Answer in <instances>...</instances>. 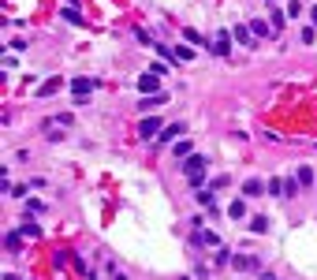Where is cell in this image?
I'll list each match as a JSON object with an SVG mask.
<instances>
[{
    "mask_svg": "<svg viewBox=\"0 0 317 280\" xmlns=\"http://www.w3.org/2000/svg\"><path fill=\"white\" fill-rule=\"evenodd\" d=\"M183 176H187V183L194 191L205 187V157H201V153H190V157L183 161Z\"/></svg>",
    "mask_w": 317,
    "mask_h": 280,
    "instance_id": "1",
    "label": "cell"
},
{
    "mask_svg": "<svg viewBox=\"0 0 317 280\" xmlns=\"http://www.w3.org/2000/svg\"><path fill=\"white\" fill-rule=\"evenodd\" d=\"M93 79H71V98H75V105H86L90 101V94H93Z\"/></svg>",
    "mask_w": 317,
    "mask_h": 280,
    "instance_id": "2",
    "label": "cell"
},
{
    "mask_svg": "<svg viewBox=\"0 0 317 280\" xmlns=\"http://www.w3.org/2000/svg\"><path fill=\"white\" fill-rule=\"evenodd\" d=\"M194 198H198V206L205 209L209 217H220V206H217V195H213V187H201V191H194Z\"/></svg>",
    "mask_w": 317,
    "mask_h": 280,
    "instance_id": "3",
    "label": "cell"
},
{
    "mask_svg": "<svg viewBox=\"0 0 317 280\" xmlns=\"http://www.w3.org/2000/svg\"><path fill=\"white\" fill-rule=\"evenodd\" d=\"M138 94H142V98L161 94V75H157V71H142V75H138Z\"/></svg>",
    "mask_w": 317,
    "mask_h": 280,
    "instance_id": "4",
    "label": "cell"
},
{
    "mask_svg": "<svg viewBox=\"0 0 317 280\" xmlns=\"http://www.w3.org/2000/svg\"><path fill=\"white\" fill-rule=\"evenodd\" d=\"M232 41H235V37H232V30H217V37L209 41V53L228 56V53H232Z\"/></svg>",
    "mask_w": 317,
    "mask_h": 280,
    "instance_id": "5",
    "label": "cell"
},
{
    "mask_svg": "<svg viewBox=\"0 0 317 280\" xmlns=\"http://www.w3.org/2000/svg\"><path fill=\"white\" fill-rule=\"evenodd\" d=\"M161 131H165V123H161V116H146V120L138 123V134H142V138H157Z\"/></svg>",
    "mask_w": 317,
    "mask_h": 280,
    "instance_id": "6",
    "label": "cell"
},
{
    "mask_svg": "<svg viewBox=\"0 0 317 280\" xmlns=\"http://www.w3.org/2000/svg\"><path fill=\"white\" fill-rule=\"evenodd\" d=\"M190 243H194V247H220V239H217V231L194 228V231H190Z\"/></svg>",
    "mask_w": 317,
    "mask_h": 280,
    "instance_id": "7",
    "label": "cell"
},
{
    "mask_svg": "<svg viewBox=\"0 0 317 280\" xmlns=\"http://www.w3.org/2000/svg\"><path fill=\"white\" fill-rule=\"evenodd\" d=\"M183 131H187L183 123H168V127L157 134V146H168V142H179V134H183Z\"/></svg>",
    "mask_w": 317,
    "mask_h": 280,
    "instance_id": "8",
    "label": "cell"
},
{
    "mask_svg": "<svg viewBox=\"0 0 317 280\" xmlns=\"http://www.w3.org/2000/svg\"><path fill=\"white\" fill-rule=\"evenodd\" d=\"M232 269H239V273H254V269H257V258H254V254H235V258H232Z\"/></svg>",
    "mask_w": 317,
    "mask_h": 280,
    "instance_id": "9",
    "label": "cell"
},
{
    "mask_svg": "<svg viewBox=\"0 0 317 280\" xmlns=\"http://www.w3.org/2000/svg\"><path fill=\"white\" fill-rule=\"evenodd\" d=\"M232 258H235V250H232V247H224V243H220V247L213 250V265H217V269L232 265Z\"/></svg>",
    "mask_w": 317,
    "mask_h": 280,
    "instance_id": "10",
    "label": "cell"
},
{
    "mask_svg": "<svg viewBox=\"0 0 317 280\" xmlns=\"http://www.w3.org/2000/svg\"><path fill=\"white\" fill-rule=\"evenodd\" d=\"M60 86H64V79H60V75H52V79H45L41 86H37V98H52Z\"/></svg>",
    "mask_w": 317,
    "mask_h": 280,
    "instance_id": "11",
    "label": "cell"
},
{
    "mask_svg": "<svg viewBox=\"0 0 317 280\" xmlns=\"http://www.w3.org/2000/svg\"><path fill=\"white\" fill-rule=\"evenodd\" d=\"M265 191H269V183H261V179H246V183H243V195H246V198H261Z\"/></svg>",
    "mask_w": 317,
    "mask_h": 280,
    "instance_id": "12",
    "label": "cell"
},
{
    "mask_svg": "<svg viewBox=\"0 0 317 280\" xmlns=\"http://www.w3.org/2000/svg\"><path fill=\"white\" fill-rule=\"evenodd\" d=\"M165 101H168V94H149V98L138 101V109H142V112H153V109H161Z\"/></svg>",
    "mask_w": 317,
    "mask_h": 280,
    "instance_id": "13",
    "label": "cell"
},
{
    "mask_svg": "<svg viewBox=\"0 0 317 280\" xmlns=\"http://www.w3.org/2000/svg\"><path fill=\"white\" fill-rule=\"evenodd\" d=\"M71 123H75L71 112H56V116H49V120H45V131H49V127H71Z\"/></svg>",
    "mask_w": 317,
    "mask_h": 280,
    "instance_id": "14",
    "label": "cell"
},
{
    "mask_svg": "<svg viewBox=\"0 0 317 280\" xmlns=\"http://www.w3.org/2000/svg\"><path fill=\"white\" fill-rule=\"evenodd\" d=\"M232 37H235L239 45H250V41H254V30H250V23H239L235 30H232Z\"/></svg>",
    "mask_w": 317,
    "mask_h": 280,
    "instance_id": "15",
    "label": "cell"
},
{
    "mask_svg": "<svg viewBox=\"0 0 317 280\" xmlns=\"http://www.w3.org/2000/svg\"><path fill=\"white\" fill-rule=\"evenodd\" d=\"M23 231H8V236H4V250H12V254H19V250H23Z\"/></svg>",
    "mask_w": 317,
    "mask_h": 280,
    "instance_id": "16",
    "label": "cell"
},
{
    "mask_svg": "<svg viewBox=\"0 0 317 280\" xmlns=\"http://www.w3.org/2000/svg\"><path fill=\"white\" fill-rule=\"evenodd\" d=\"M172 153H176V157H190V153H194V142H190V138L172 142Z\"/></svg>",
    "mask_w": 317,
    "mask_h": 280,
    "instance_id": "17",
    "label": "cell"
},
{
    "mask_svg": "<svg viewBox=\"0 0 317 280\" xmlns=\"http://www.w3.org/2000/svg\"><path fill=\"white\" fill-rule=\"evenodd\" d=\"M23 213H26V217L45 213V202H41V198H26V202H23Z\"/></svg>",
    "mask_w": 317,
    "mask_h": 280,
    "instance_id": "18",
    "label": "cell"
},
{
    "mask_svg": "<svg viewBox=\"0 0 317 280\" xmlns=\"http://www.w3.org/2000/svg\"><path fill=\"white\" fill-rule=\"evenodd\" d=\"M299 191H302L299 176H287V179H284V198H295V195H299Z\"/></svg>",
    "mask_w": 317,
    "mask_h": 280,
    "instance_id": "19",
    "label": "cell"
},
{
    "mask_svg": "<svg viewBox=\"0 0 317 280\" xmlns=\"http://www.w3.org/2000/svg\"><path fill=\"white\" fill-rule=\"evenodd\" d=\"M19 231H23L26 239H41V224H34V220H23V224H19Z\"/></svg>",
    "mask_w": 317,
    "mask_h": 280,
    "instance_id": "20",
    "label": "cell"
},
{
    "mask_svg": "<svg viewBox=\"0 0 317 280\" xmlns=\"http://www.w3.org/2000/svg\"><path fill=\"white\" fill-rule=\"evenodd\" d=\"M228 217H232V220H243V217H246V202H243V198H235L232 206H228Z\"/></svg>",
    "mask_w": 317,
    "mask_h": 280,
    "instance_id": "21",
    "label": "cell"
},
{
    "mask_svg": "<svg viewBox=\"0 0 317 280\" xmlns=\"http://www.w3.org/2000/svg\"><path fill=\"white\" fill-rule=\"evenodd\" d=\"M295 176H299V183H302V191H306V187H310V183L317 179V176H313V168H310V165H299V172H295Z\"/></svg>",
    "mask_w": 317,
    "mask_h": 280,
    "instance_id": "22",
    "label": "cell"
},
{
    "mask_svg": "<svg viewBox=\"0 0 317 280\" xmlns=\"http://www.w3.org/2000/svg\"><path fill=\"white\" fill-rule=\"evenodd\" d=\"M250 30H254V37H269V34H273V26L261 23V19H250Z\"/></svg>",
    "mask_w": 317,
    "mask_h": 280,
    "instance_id": "23",
    "label": "cell"
},
{
    "mask_svg": "<svg viewBox=\"0 0 317 280\" xmlns=\"http://www.w3.org/2000/svg\"><path fill=\"white\" fill-rule=\"evenodd\" d=\"M250 231L254 236H265L269 231V217H250Z\"/></svg>",
    "mask_w": 317,
    "mask_h": 280,
    "instance_id": "24",
    "label": "cell"
},
{
    "mask_svg": "<svg viewBox=\"0 0 317 280\" xmlns=\"http://www.w3.org/2000/svg\"><path fill=\"white\" fill-rule=\"evenodd\" d=\"M64 19H67V23H75V26H82V15H79V4H71V8H64Z\"/></svg>",
    "mask_w": 317,
    "mask_h": 280,
    "instance_id": "25",
    "label": "cell"
},
{
    "mask_svg": "<svg viewBox=\"0 0 317 280\" xmlns=\"http://www.w3.org/2000/svg\"><path fill=\"white\" fill-rule=\"evenodd\" d=\"M183 41H190V45H205V49H209V41H205L198 30H183Z\"/></svg>",
    "mask_w": 317,
    "mask_h": 280,
    "instance_id": "26",
    "label": "cell"
},
{
    "mask_svg": "<svg viewBox=\"0 0 317 280\" xmlns=\"http://www.w3.org/2000/svg\"><path fill=\"white\" fill-rule=\"evenodd\" d=\"M157 56H165L168 64H179V53H172L168 45H161V41H157Z\"/></svg>",
    "mask_w": 317,
    "mask_h": 280,
    "instance_id": "27",
    "label": "cell"
},
{
    "mask_svg": "<svg viewBox=\"0 0 317 280\" xmlns=\"http://www.w3.org/2000/svg\"><path fill=\"white\" fill-rule=\"evenodd\" d=\"M269 26L280 34V30H284V12H273V15H269Z\"/></svg>",
    "mask_w": 317,
    "mask_h": 280,
    "instance_id": "28",
    "label": "cell"
},
{
    "mask_svg": "<svg viewBox=\"0 0 317 280\" xmlns=\"http://www.w3.org/2000/svg\"><path fill=\"white\" fill-rule=\"evenodd\" d=\"M26 191H30V187H19V183H12L4 195H8V198H26Z\"/></svg>",
    "mask_w": 317,
    "mask_h": 280,
    "instance_id": "29",
    "label": "cell"
},
{
    "mask_svg": "<svg viewBox=\"0 0 317 280\" xmlns=\"http://www.w3.org/2000/svg\"><path fill=\"white\" fill-rule=\"evenodd\" d=\"M299 41H306V45H313V41H317V30H313V26H302V34H299Z\"/></svg>",
    "mask_w": 317,
    "mask_h": 280,
    "instance_id": "30",
    "label": "cell"
},
{
    "mask_svg": "<svg viewBox=\"0 0 317 280\" xmlns=\"http://www.w3.org/2000/svg\"><path fill=\"white\" fill-rule=\"evenodd\" d=\"M269 195H284V179H280V176L269 179Z\"/></svg>",
    "mask_w": 317,
    "mask_h": 280,
    "instance_id": "31",
    "label": "cell"
},
{
    "mask_svg": "<svg viewBox=\"0 0 317 280\" xmlns=\"http://www.w3.org/2000/svg\"><path fill=\"white\" fill-rule=\"evenodd\" d=\"M179 60H194V49H190V45H179Z\"/></svg>",
    "mask_w": 317,
    "mask_h": 280,
    "instance_id": "32",
    "label": "cell"
},
{
    "mask_svg": "<svg viewBox=\"0 0 317 280\" xmlns=\"http://www.w3.org/2000/svg\"><path fill=\"white\" fill-rule=\"evenodd\" d=\"M134 37H138V41H142V45H157V41H149V34H146V30H142V26H138V30H134Z\"/></svg>",
    "mask_w": 317,
    "mask_h": 280,
    "instance_id": "33",
    "label": "cell"
},
{
    "mask_svg": "<svg viewBox=\"0 0 317 280\" xmlns=\"http://www.w3.org/2000/svg\"><path fill=\"white\" fill-rule=\"evenodd\" d=\"M15 67H19V60H15V56H8V53H4V71H15Z\"/></svg>",
    "mask_w": 317,
    "mask_h": 280,
    "instance_id": "34",
    "label": "cell"
},
{
    "mask_svg": "<svg viewBox=\"0 0 317 280\" xmlns=\"http://www.w3.org/2000/svg\"><path fill=\"white\" fill-rule=\"evenodd\" d=\"M310 26H313V30H317V4L310 8Z\"/></svg>",
    "mask_w": 317,
    "mask_h": 280,
    "instance_id": "35",
    "label": "cell"
},
{
    "mask_svg": "<svg viewBox=\"0 0 317 280\" xmlns=\"http://www.w3.org/2000/svg\"><path fill=\"white\" fill-rule=\"evenodd\" d=\"M4 280H23V276H15V273H4Z\"/></svg>",
    "mask_w": 317,
    "mask_h": 280,
    "instance_id": "36",
    "label": "cell"
},
{
    "mask_svg": "<svg viewBox=\"0 0 317 280\" xmlns=\"http://www.w3.org/2000/svg\"><path fill=\"white\" fill-rule=\"evenodd\" d=\"M261 280H276V276H273V273H265V276H261Z\"/></svg>",
    "mask_w": 317,
    "mask_h": 280,
    "instance_id": "37",
    "label": "cell"
}]
</instances>
